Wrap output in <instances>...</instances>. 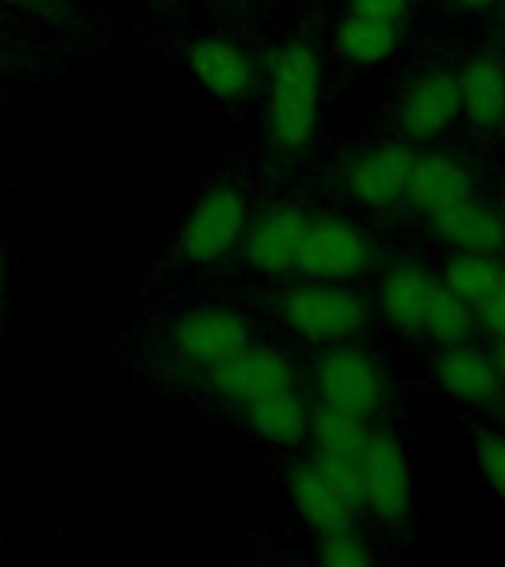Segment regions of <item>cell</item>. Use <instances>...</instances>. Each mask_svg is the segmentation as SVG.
Wrapping results in <instances>:
<instances>
[{"instance_id": "cell-1", "label": "cell", "mask_w": 505, "mask_h": 567, "mask_svg": "<svg viewBox=\"0 0 505 567\" xmlns=\"http://www.w3.org/2000/svg\"><path fill=\"white\" fill-rule=\"evenodd\" d=\"M133 331L136 370L163 381L177 396L204 372L260 340L251 310L181 290L159 292L157 305H151L145 322Z\"/></svg>"}, {"instance_id": "cell-2", "label": "cell", "mask_w": 505, "mask_h": 567, "mask_svg": "<svg viewBox=\"0 0 505 567\" xmlns=\"http://www.w3.org/2000/svg\"><path fill=\"white\" fill-rule=\"evenodd\" d=\"M248 181L234 166L213 168L189 189L184 210L177 213L175 228L163 255L154 260L148 287L172 292L184 281H202L216 272L237 251L255 213Z\"/></svg>"}, {"instance_id": "cell-3", "label": "cell", "mask_w": 505, "mask_h": 567, "mask_svg": "<svg viewBox=\"0 0 505 567\" xmlns=\"http://www.w3.org/2000/svg\"><path fill=\"white\" fill-rule=\"evenodd\" d=\"M326 92L328 62L319 44L292 35L266 53L257 127L275 157L301 159L313 151L322 131Z\"/></svg>"}, {"instance_id": "cell-4", "label": "cell", "mask_w": 505, "mask_h": 567, "mask_svg": "<svg viewBox=\"0 0 505 567\" xmlns=\"http://www.w3.org/2000/svg\"><path fill=\"white\" fill-rule=\"evenodd\" d=\"M269 313L284 334L310 349L367 337L372 328L370 292L361 284L287 278L269 290Z\"/></svg>"}, {"instance_id": "cell-5", "label": "cell", "mask_w": 505, "mask_h": 567, "mask_svg": "<svg viewBox=\"0 0 505 567\" xmlns=\"http://www.w3.org/2000/svg\"><path fill=\"white\" fill-rule=\"evenodd\" d=\"M305 388L313 402L340 408L379 423L396 399V381L379 349L358 340L317 349L305 370Z\"/></svg>"}, {"instance_id": "cell-6", "label": "cell", "mask_w": 505, "mask_h": 567, "mask_svg": "<svg viewBox=\"0 0 505 567\" xmlns=\"http://www.w3.org/2000/svg\"><path fill=\"white\" fill-rule=\"evenodd\" d=\"M358 512L370 529L399 538L416 514V473L405 437L393 425H372L358 461Z\"/></svg>"}, {"instance_id": "cell-7", "label": "cell", "mask_w": 505, "mask_h": 567, "mask_svg": "<svg viewBox=\"0 0 505 567\" xmlns=\"http://www.w3.org/2000/svg\"><path fill=\"white\" fill-rule=\"evenodd\" d=\"M299 384H305L299 358L287 346L269 343L260 337L243 352L204 372L202 379H195L181 393V399H189L198 408L207 405L213 411H221L234 420L243 408L255 405L278 390L299 388Z\"/></svg>"}, {"instance_id": "cell-8", "label": "cell", "mask_w": 505, "mask_h": 567, "mask_svg": "<svg viewBox=\"0 0 505 567\" xmlns=\"http://www.w3.org/2000/svg\"><path fill=\"white\" fill-rule=\"evenodd\" d=\"M414 145L393 136L358 142L346 148L331 163L328 177L331 189L343 198L354 213L363 216H396L405 210V193L411 166H414Z\"/></svg>"}, {"instance_id": "cell-9", "label": "cell", "mask_w": 505, "mask_h": 567, "mask_svg": "<svg viewBox=\"0 0 505 567\" xmlns=\"http://www.w3.org/2000/svg\"><path fill=\"white\" fill-rule=\"evenodd\" d=\"M189 78L207 101L228 113H255L264 89V60L228 33H189L177 42Z\"/></svg>"}, {"instance_id": "cell-10", "label": "cell", "mask_w": 505, "mask_h": 567, "mask_svg": "<svg viewBox=\"0 0 505 567\" xmlns=\"http://www.w3.org/2000/svg\"><path fill=\"white\" fill-rule=\"evenodd\" d=\"M381 260L384 248L367 219L343 210H313L292 278L361 284L372 278Z\"/></svg>"}, {"instance_id": "cell-11", "label": "cell", "mask_w": 505, "mask_h": 567, "mask_svg": "<svg viewBox=\"0 0 505 567\" xmlns=\"http://www.w3.org/2000/svg\"><path fill=\"white\" fill-rule=\"evenodd\" d=\"M390 122L414 148L446 142L461 127V89L455 62L429 60L405 71L390 95Z\"/></svg>"}, {"instance_id": "cell-12", "label": "cell", "mask_w": 505, "mask_h": 567, "mask_svg": "<svg viewBox=\"0 0 505 567\" xmlns=\"http://www.w3.org/2000/svg\"><path fill=\"white\" fill-rule=\"evenodd\" d=\"M310 213L313 207L301 198H269L257 204L228 266H237L239 272L266 287L292 278Z\"/></svg>"}, {"instance_id": "cell-13", "label": "cell", "mask_w": 505, "mask_h": 567, "mask_svg": "<svg viewBox=\"0 0 505 567\" xmlns=\"http://www.w3.org/2000/svg\"><path fill=\"white\" fill-rule=\"evenodd\" d=\"M437 287H441L437 272L423 257L384 255L370 284L372 319L393 340H402V343L423 340L425 313Z\"/></svg>"}, {"instance_id": "cell-14", "label": "cell", "mask_w": 505, "mask_h": 567, "mask_svg": "<svg viewBox=\"0 0 505 567\" xmlns=\"http://www.w3.org/2000/svg\"><path fill=\"white\" fill-rule=\"evenodd\" d=\"M478 195V168L461 148L446 142L414 151V166L408 177L405 213L420 221L450 210L455 204Z\"/></svg>"}, {"instance_id": "cell-15", "label": "cell", "mask_w": 505, "mask_h": 567, "mask_svg": "<svg viewBox=\"0 0 505 567\" xmlns=\"http://www.w3.org/2000/svg\"><path fill=\"white\" fill-rule=\"evenodd\" d=\"M425 370H429V381L434 384V390L455 405L482 411L487 416H496L503 405L505 384L496 372L491 349L478 346V340L432 346Z\"/></svg>"}, {"instance_id": "cell-16", "label": "cell", "mask_w": 505, "mask_h": 567, "mask_svg": "<svg viewBox=\"0 0 505 567\" xmlns=\"http://www.w3.org/2000/svg\"><path fill=\"white\" fill-rule=\"evenodd\" d=\"M284 491H287L292 514L313 538L326 535V532L346 529V526H363L354 496L346 494L334 478H328L308 452L296 455L287 464Z\"/></svg>"}, {"instance_id": "cell-17", "label": "cell", "mask_w": 505, "mask_h": 567, "mask_svg": "<svg viewBox=\"0 0 505 567\" xmlns=\"http://www.w3.org/2000/svg\"><path fill=\"white\" fill-rule=\"evenodd\" d=\"M372 420L340 408L313 402L308 425V455L317 461L328 478H334L358 503V461L372 434Z\"/></svg>"}, {"instance_id": "cell-18", "label": "cell", "mask_w": 505, "mask_h": 567, "mask_svg": "<svg viewBox=\"0 0 505 567\" xmlns=\"http://www.w3.org/2000/svg\"><path fill=\"white\" fill-rule=\"evenodd\" d=\"M461 89V124L473 136H496L505 122V51L476 48L455 62Z\"/></svg>"}, {"instance_id": "cell-19", "label": "cell", "mask_w": 505, "mask_h": 567, "mask_svg": "<svg viewBox=\"0 0 505 567\" xmlns=\"http://www.w3.org/2000/svg\"><path fill=\"white\" fill-rule=\"evenodd\" d=\"M425 234L446 251H476V255L505 257V221L494 198H467L450 210L423 221Z\"/></svg>"}, {"instance_id": "cell-20", "label": "cell", "mask_w": 505, "mask_h": 567, "mask_svg": "<svg viewBox=\"0 0 505 567\" xmlns=\"http://www.w3.org/2000/svg\"><path fill=\"white\" fill-rule=\"evenodd\" d=\"M310 408H313V399H310L308 388L299 384V388L278 390L272 396L243 408L234 420L251 437L272 446V450L299 452L308 446Z\"/></svg>"}, {"instance_id": "cell-21", "label": "cell", "mask_w": 505, "mask_h": 567, "mask_svg": "<svg viewBox=\"0 0 505 567\" xmlns=\"http://www.w3.org/2000/svg\"><path fill=\"white\" fill-rule=\"evenodd\" d=\"M405 48V30L393 24H381L372 18L343 12L331 30V53L346 69L375 71L396 60Z\"/></svg>"}, {"instance_id": "cell-22", "label": "cell", "mask_w": 505, "mask_h": 567, "mask_svg": "<svg viewBox=\"0 0 505 567\" xmlns=\"http://www.w3.org/2000/svg\"><path fill=\"white\" fill-rule=\"evenodd\" d=\"M443 290L458 296L473 308H485L505 284V257L476 251H446L434 266Z\"/></svg>"}, {"instance_id": "cell-23", "label": "cell", "mask_w": 505, "mask_h": 567, "mask_svg": "<svg viewBox=\"0 0 505 567\" xmlns=\"http://www.w3.org/2000/svg\"><path fill=\"white\" fill-rule=\"evenodd\" d=\"M482 337V317L478 308L467 305L450 290L437 287L429 313H425L423 340L432 346H452V343H473Z\"/></svg>"}, {"instance_id": "cell-24", "label": "cell", "mask_w": 505, "mask_h": 567, "mask_svg": "<svg viewBox=\"0 0 505 567\" xmlns=\"http://www.w3.org/2000/svg\"><path fill=\"white\" fill-rule=\"evenodd\" d=\"M379 558L375 540L363 532V526L326 532L313 538V561L326 567H363Z\"/></svg>"}, {"instance_id": "cell-25", "label": "cell", "mask_w": 505, "mask_h": 567, "mask_svg": "<svg viewBox=\"0 0 505 567\" xmlns=\"http://www.w3.org/2000/svg\"><path fill=\"white\" fill-rule=\"evenodd\" d=\"M473 461L482 485L505 503V423H487L473 434Z\"/></svg>"}, {"instance_id": "cell-26", "label": "cell", "mask_w": 505, "mask_h": 567, "mask_svg": "<svg viewBox=\"0 0 505 567\" xmlns=\"http://www.w3.org/2000/svg\"><path fill=\"white\" fill-rule=\"evenodd\" d=\"M346 12L405 30L414 16V0H346Z\"/></svg>"}, {"instance_id": "cell-27", "label": "cell", "mask_w": 505, "mask_h": 567, "mask_svg": "<svg viewBox=\"0 0 505 567\" xmlns=\"http://www.w3.org/2000/svg\"><path fill=\"white\" fill-rule=\"evenodd\" d=\"M478 317H482V337L505 340V284L485 308H478Z\"/></svg>"}, {"instance_id": "cell-28", "label": "cell", "mask_w": 505, "mask_h": 567, "mask_svg": "<svg viewBox=\"0 0 505 567\" xmlns=\"http://www.w3.org/2000/svg\"><path fill=\"white\" fill-rule=\"evenodd\" d=\"M7 313H9V248H7V234H3V221H0V343H3V331H7Z\"/></svg>"}, {"instance_id": "cell-29", "label": "cell", "mask_w": 505, "mask_h": 567, "mask_svg": "<svg viewBox=\"0 0 505 567\" xmlns=\"http://www.w3.org/2000/svg\"><path fill=\"white\" fill-rule=\"evenodd\" d=\"M446 7L455 9L458 16H485L503 7V0H446Z\"/></svg>"}, {"instance_id": "cell-30", "label": "cell", "mask_w": 505, "mask_h": 567, "mask_svg": "<svg viewBox=\"0 0 505 567\" xmlns=\"http://www.w3.org/2000/svg\"><path fill=\"white\" fill-rule=\"evenodd\" d=\"M487 349H491V358H494V363H496V372H499V379H503V384H505V340H491V346H487Z\"/></svg>"}, {"instance_id": "cell-31", "label": "cell", "mask_w": 505, "mask_h": 567, "mask_svg": "<svg viewBox=\"0 0 505 567\" xmlns=\"http://www.w3.org/2000/svg\"><path fill=\"white\" fill-rule=\"evenodd\" d=\"M496 39H499V48L505 51V0L499 7V18H496Z\"/></svg>"}, {"instance_id": "cell-32", "label": "cell", "mask_w": 505, "mask_h": 567, "mask_svg": "<svg viewBox=\"0 0 505 567\" xmlns=\"http://www.w3.org/2000/svg\"><path fill=\"white\" fill-rule=\"evenodd\" d=\"M494 204H496V210H499V216H503V221H505V177H503V184H499V189H496Z\"/></svg>"}, {"instance_id": "cell-33", "label": "cell", "mask_w": 505, "mask_h": 567, "mask_svg": "<svg viewBox=\"0 0 505 567\" xmlns=\"http://www.w3.org/2000/svg\"><path fill=\"white\" fill-rule=\"evenodd\" d=\"M3 3H12V7H39L44 0H3Z\"/></svg>"}, {"instance_id": "cell-34", "label": "cell", "mask_w": 505, "mask_h": 567, "mask_svg": "<svg viewBox=\"0 0 505 567\" xmlns=\"http://www.w3.org/2000/svg\"><path fill=\"white\" fill-rule=\"evenodd\" d=\"M494 140L499 142V148H503V154H505V122H503V127H499V133H496Z\"/></svg>"}, {"instance_id": "cell-35", "label": "cell", "mask_w": 505, "mask_h": 567, "mask_svg": "<svg viewBox=\"0 0 505 567\" xmlns=\"http://www.w3.org/2000/svg\"><path fill=\"white\" fill-rule=\"evenodd\" d=\"M494 420H499V423H505V396H503V405H499V411H496Z\"/></svg>"}, {"instance_id": "cell-36", "label": "cell", "mask_w": 505, "mask_h": 567, "mask_svg": "<svg viewBox=\"0 0 505 567\" xmlns=\"http://www.w3.org/2000/svg\"><path fill=\"white\" fill-rule=\"evenodd\" d=\"M0 538H3V529H0Z\"/></svg>"}]
</instances>
